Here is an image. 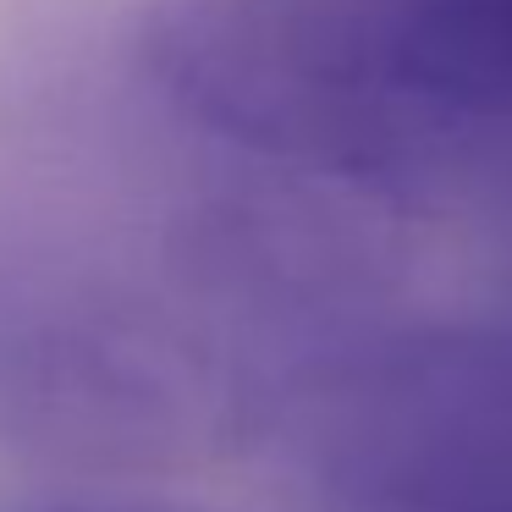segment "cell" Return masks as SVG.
I'll return each mask as SVG.
<instances>
[{
    "label": "cell",
    "mask_w": 512,
    "mask_h": 512,
    "mask_svg": "<svg viewBox=\"0 0 512 512\" xmlns=\"http://www.w3.org/2000/svg\"><path fill=\"white\" fill-rule=\"evenodd\" d=\"M259 408L188 309L0 243V452L122 474L204 452Z\"/></svg>",
    "instance_id": "6da1fadb"
},
{
    "label": "cell",
    "mask_w": 512,
    "mask_h": 512,
    "mask_svg": "<svg viewBox=\"0 0 512 512\" xmlns=\"http://www.w3.org/2000/svg\"><path fill=\"white\" fill-rule=\"evenodd\" d=\"M133 45L182 122L309 177L380 188L474 149L320 0H144Z\"/></svg>",
    "instance_id": "7a4b0ae2"
},
{
    "label": "cell",
    "mask_w": 512,
    "mask_h": 512,
    "mask_svg": "<svg viewBox=\"0 0 512 512\" xmlns=\"http://www.w3.org/2000/svg\"><path fill=\"white\" fill-rule=\"evenodd\" d=\"M314 501L512 512V325L441 320L331 353L287 391Z\"/></svg>",
    "instance_id": "3957f363"
},
{
    "label": "cell",
    "mask_w": 512,
    "mask_h": 512,
    "mask_svg": "<svg viewBox=\"0 0 512 512\" xmlns=\"http://www.w3.org/2000/svg\"><path fill=\"white\" fill-rule=\"evenodd\" d=\"M474 144L512 133V0H320Z\"/></svg>",
    "instance_id": "277c9868"
},
{
    "label": "cell",
    "mask_w": 512,
    "mask_h": 512,
    "mask_svg": "<svg viewBox=\"0 0 512 512\" xmlns=\"http://www.w3.org/2000/svg\"><path fill=\"white\" fill-rule=\"evenodd\" d=\"M0 512H215L204 501L166 496V490H138V485H34L17 496H0Z\"/></svg>",
    "instance_id": "5b68a950"
},
{
    "label": "cell",
    "mask_w": 512,
    "mask_h": 512,
    "mask_svg": "<svg viewBox=\"0 0 512 512\" xmlns=\"http://www.w3.org/2000/svg\"><path fill=\"white\" fill-rule=\"evenodd\" d=\"M314 512H413V507H347V501H314Z\"/></svg>",
    "instance_id": "8992f818"
}]
</instances>
